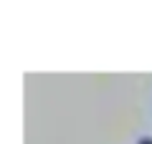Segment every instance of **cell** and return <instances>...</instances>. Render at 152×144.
I'll use <instances>...</instances> for the list:
<instances>
[{"label": "cell", "mask_w": 152, "mask_h": 144, "mask_svg": "<svg viewBox=\"0 0 152 144\" xmlns=\"http://www.w3.org/2000/svg\"><path fill=\"white\" fill-rule=\"evenodd\" d=\"M142 144H152V139H145V142H142Z\"/></svg>", "instance_id": "cell-1"}]
</instances>
